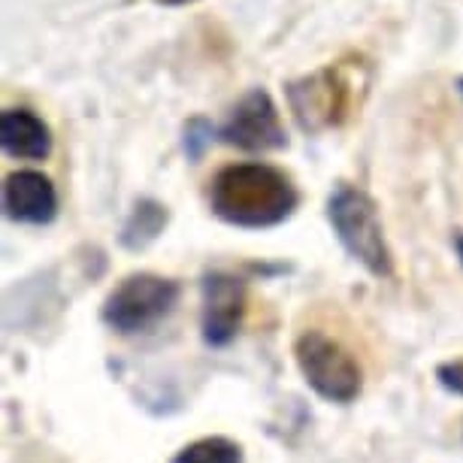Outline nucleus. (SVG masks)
Here are the masks:
<instances>
[{"mask_svg":"<svg viewBox=\"0 0 463 463\" xmlns=\"http://www.w3.org/2000/svg\"><path fill=\"white\" fill-rule=\"evenodd\" d=\"M206 197L213 215L240 231L279 227L300 206L294 179L264 161L227 164L209 182Z\"/></svg>","mask_w":463,"mask_h":463,"instance_id":"nucleus-1","label":"nucleus"},{"mask_svg":"<svg viewBox=\"0 0 463 463\" xmlns=\"http://www.w3.org/2000/svg\"><path fill=\"white\" fill-rule=\"evenodd\" d=\"M327 222L334 227V237L357 260L366 273L375 279H388L394 273V255L384 240V227L375 200L361 185L336 182L327 194Z\"/></svg>","mask_w":463,"mask_h":463,"instance_id":"nucleus-2","label":"nucleus"},{"mask_svg":"<svg viewBox=\"0 0 463 463\" xmlns=\"http://www.w3.org/2000/svg\"><path fill=\"white\" fill-rule=\"evenodd\" d=\"M182 300V285L170 276L158 273H130L107 294L100 306L103 325L116 334H146Z\"/></svg>","mask_w":463,"mask_h":463,"instance_id":"nucleus-3","label":"nucleus"},{"mask_svg":"<svg viewBox=\"0 0 463 463\" xmlns=\"http://www.w3.org/2000/svg\"><path fill=\"white\" fill-rule=\"evenodd\" d=\"M294 361L303 382L327 403L348 406L364 391V370L339 339L321 330H303L294 339Z\"/></svg>","mask_w":463,"mask_h":463,"instance_id":"nucleus-4","label":"nucleus"},{"mask_svg":"<svg viewBox=\"0 0 463 463\" xmlns=\"http://www.w3.org/2000/svg\"><path fill=\"white\" fill-rule=\"evenodd\" d=\"M291 116L303 134H325L345 121L352 109V80L343 67L330 64L285 85Z\"/></svg>","mask_w":463,"mask_h":463,"instance_id":"nucleus-5","label":"nucleus"},{"mask_svg":"<svg viewBox=\"0 0 463 463\" xmlns=\"http://www.w3.org/2000/svg\"><path fill=\"white\" fill-rule=\"evenodd\" d=\"M222 143L240 152H279L288 148V130L279 116L273 94L267 89H251L237 100L231 116L218 130Z\"/></svg>","mask_w":463,"mask_h":463,"instance_id":"nucleus-6","label":"nucleus"},{"mask_svg":"<svg viewBox=\"0 0 463 463\" xmlns=\"http://www.w3.org/2000/svg\"><path fill=\"white\" fill-rule=\"evenodd\" d=\"M203 309H200V330L209 348H227L237 339L242 318H246V282L237 273L213 269L203 276Z\"/></svg>","mask_w":463,"mask_h":463,"instance_id":"nucleus-7","label":"nucleus"},{"mask_svg":"<svg viewBox=\"0 0 463 463\" xmlns=\"http://www.w3.org/2000/svg\"><path fill=\"white\" fill-rule=\"evenodd\" d=\"M4 215L15 224H52L58 215V191L40 170H15L4 179Z\"/></svg>","mask_w":463,"mask_h":463,"instance_id":"nucleus-8","label":"nucleus"},{"mask_svg":"<svg viewBox=\"0 0 463 463\" xmlns=\"http://www.w3.org/2000/svg\"><path fill=\"white\" fill-rule=\"evenodd\" d=\"M52 130L33 109L13 107L0 112V148L19 161H46L52 155Z\"/></svg>","mask_w":463,"mask_h":463,"instance_id":"nucleus-9","label":"nucleus"},{"mask_svg":"<svg viewBox=\"0 0 463 463\" xmlns=\"http://www.w3.org/2000/svg\"><path fill=\"white\" fill-rule=\"evenodd\" d=\"M167 222H170L167 206L158 203V200H152V197H143V200H137V206L130 209L128 222L121 224L118 242L128 251H143L161 237Z\"/></svg>","mask_w":463,"mask_h":463,"instance_id":"nucleus-10","label":"nucleus"},{"mask_svg":"<svg viewBox=\"0 0 463 463\" xmlns=\"http://www.w3.org/2000/svg\"><path fill=\"white\" fill-rule=\"evenodd\" d=\"M170 463H242V449L227 436H203L182 445Z\"/></svg>","mask_w":463,"mask_h":463,"instance_id":"nucleus-11","label":"nucleus"},{"mask_svg":"<svg viewBox=\"0 0 463 463\" xmlns=\"http://www.w3.org/2000/svg\"><path fill=\"white\" fill-rule=\"evenodd\" d=\"M215 125L203 116H194L185 121L182 128V152H185L188 161H200L209 152V146L215 143Z\"/></svg>","mask_w":463,"mask_h":463,"instance_id":"nucleus-12","label":"nucleus"},{"mask_svg":"<svg viewBox=\"0 0 463 463\" xmlns=\"http://www.w3.org/2000/svg\"><path fill=\"white\" fill-rule=\"evenodd\" d=\"M436 382H439L449 394L463 397V361H445L436 366Z\"/></svg>","mask_w":463,"mask_h":463,"instance_id":"nucleus-13","label":"nucleus"},{"mask_svg":"<svg viewBox=\"0 0 463 463\" xmlns=\"http://www.w3.org/2000/svg\"><path fill=\"white\" fill-rule=\"evenodd\" d=\"M454 251H458V258H460V264H463V231L454 233Z\"/></svg>","mask_w":463,"mask_h":463,"instance_id":"nucleus-14","label":"nucleus"},{"mask_svg":"<svg viewBox=\"0 0 463 463\" xmlns=\"http://www.w3.org/2000/svg\"><path fill=\"white\" fill-rule=\"evenodd\" d=\"M158 4H164V6H188V4H194V0H158Z\"/></svg>","mask_w":463,"mask_h":463,"instance_id":"nucleus-15","label":"nucleus"},{"mask_svg":"<svg viewBox=\"0 0 463 463\" xmlns=\"http://www.w3.org/2000/svg\"><path fill=\"white\" fill-rule=\"evenodd\" d=\"M454 89H458V94H460V100H463V76H460V80H458V82H454Z\"/></svg>","mask_w":463,"mask_h":463,"instance_id":"nucleus-16","label":"nucleus"}]
</instances>
